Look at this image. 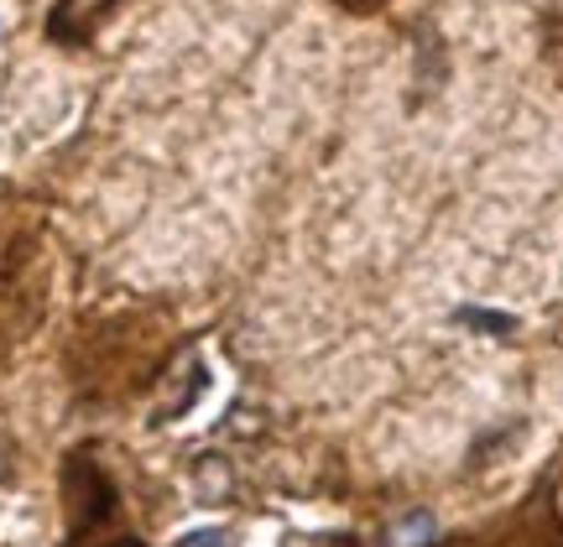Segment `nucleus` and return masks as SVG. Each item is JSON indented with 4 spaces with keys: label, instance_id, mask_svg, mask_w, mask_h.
<instances>
[{
    "label": "nucleus",
    "instance_id": "obj_4",
    "mask_svg": "<svg viewBox=\"0 0 563 547\" xmlns=\"http://www.w3.org/2000/svg\"><path fill=\"white\" fill-rule=\"evenodd\" d=\"M344 11H355V16H365V11H382L386 0H340Z\"/></svg>",
    "mask_w": 563,
    "mask_h": 547
},
{
    "label": "nucleus",
    "instance_id": "obj_3",
    "mask_svg": "<svg viewBox=\"0 0 563 547\" xmlns=\"http://www.w3.org/2000/svg\"><path fill=\"white\" fill-rule=\"evenodd\" d=\"M178 547H235V543H230L224 532H188Z\"/></svg>",
    "mask_w": 563,
    "mask_h": 547
},
{
    "label": "nucleus",
    "instance_id": "obj_1",
    "mask_svg": "<svg viewBox=\"0 0 563 547\" xmlns=\"http://www.w3.org/2000/svg\"><path fill=\"white\" fill-rule=\"evenodd\" d=\"M115 5H121V0H58L53 16H47V37L79 47V42L95 37V26H100Z\"/></svg>",
    "mask_w": 563,
    "mask_h": 547
},
{
    "label": "nucleus",
    "instance_id": "obj_2",
    "mask_svg": "<svg viewBox=\"0 0 563 547\" xmlns=\"http://www.w3.org/2000/svg\"><path fill=\"white\" fill-rule=\"evenodd\" d=\"M460 324H475V328H517L511 313H481V308H464Z\"/></svg>",
    "mask_w": 563,
    "mask_h": 547
}]
</instances>
